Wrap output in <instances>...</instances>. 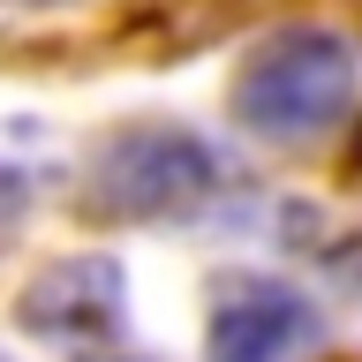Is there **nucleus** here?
Here are the masks:
<instances>
[{
	"mask_svg": "<svg viewBox=\"0 0 362 362\" xmlns=\"http://www.w3.org/2000/svg\"><path fill=\"white\" fill-rule=\"evenodd\" d=\"M362 90V53L339 30H279L242 61L234 76V113H242L249 136H272V144H302V136H325L332 121H347Z\"/></svg>",
	"mask_w": 362,
	"mask_h": 362,
	"instance_id": "1",
	"label": "nucleus"
},
{
	"mask_svg": "<svg viewBox=\"0 0 362 362\" xmlns=\"http://www.w3.org/2000/svg\"><path fill=\"white\" fill-rule=\"evenodd\" d=\"M219 189V166L189 129H129L98 151V204L121 219H166V211H197Z\"/></svg>",
	"mask_w": 362,
	"mask_h": 362,
	"instance_id": "2",
	"label": "nucleus"
},
{
	"mask_svg": "<svg viewBox=\"0 0 362 362\" xmlns=\"http://www.w3.org/2000/svg\"><path fill=\"white\" fill-rule=\"evenodd\" d=\"M325 317L279 279H234L211 310V362H310Z\"/></svg>",
	"mask_w": 362,
	"mask_h": 362,
	"instance_id": "3",
	"label": "nucleus"
},
{
	"mask_svg": "<svg viewBox=\"0 0 362 362\" xmlns=\"http://www.w3.org/2000/svg\"><path fill=\"white\" fill-rule=\"evenodd\" d=\"M23 325L53 332V339H106L121 325V264H106V257L53 264L38 287L23 294Z\"/></svg>",
	"mask_w": 362,
	"mask_h": 362,
	"instance_id": "4",
	"label": "nucleus"
},
{
	"mask_svg": "<svg viewBox=\"0 0 362 362\" xmlns=\"http://www.w3.org/2000/svg\"><path fill=\"white\" fill-rule=\"evenodd\" d=\"M16 211H23V181L0 166V226H16Z\"/></svg>",
	"mask_w": 362,
	"mask_h": 362,
	"instance_id": "5",
	"label": "nucleus"
}]
</instances>
